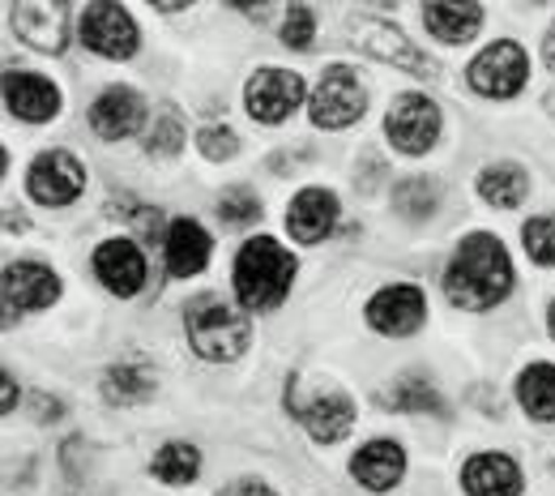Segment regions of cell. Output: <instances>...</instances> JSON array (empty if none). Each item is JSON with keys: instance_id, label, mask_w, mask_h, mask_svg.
I'll list each match as a JSON object with an SVG mask.
<instances>
[{"instance_id": "6da1fadb", "label": "cell", "mask_w": 555, "mask_h": 496, "mask_svg": "<svg viewBox=\"0 0 555 496\" xmlns=\"http://www.w3.org/2000/svg\"><path fill=\"white\" fill-rule=\"evenodd\" d=\"M444 291L457 308H470V313H483L495 308L508 291H513V262H508V249L491 236V231H470L449 270H444Z\"/></svg>"}, {"instance_id": "7a4b0ae2", "label": "cell", "mask_w": 555, "mask_h": 496, "mask_svg": "<svg viewBox=\"0 0 555 496\" xmlns=\"http://www.w3.org/2000/svg\"><path fill=\"white\" fill-rule=\"evenodd\" d=\"M184 330H189V343L202 359L214 364H227L235 355H244L248 339H253V326H248V313L214 291H202L189 300L184 308Z\"/></svg>"}, {"instance_id": "3957f363", "label": "cell", "mask_w": 555, "mask_h": 496, "mask_svg": "<svg viewBox=\"0 0 555 496\" xmlns=\"http://www.w3.org/2000/svg\"><path fill=\"white\" fill-rule=\"evenodd\" d=\"M295 257L270 240V236H253L244 249H240V257H235V291H240V300L248 304V308H278L282 300H286V291L295 283Z\"/></svg>"}, {"instance_id": "277c9868", "label": "cell", "mask_w": 555, "mask_h": 496, "mask_svg": "<svg viewBox=\"0 0 555 496\" xmlns=\"http://www.w3.org/2000/svg\"><path fill=\"white\" fill-rule=\"evenodd\" d=\"M286 411H295L304 420V428L312 432V441H321V445H338L354 428L350 394H343L330 381L321 385V381H308V377H291L286 381Z\"/></svg>"}, {"instance_id": "5b68a950", "label": "cell", "mask_w": 555, "mask_h": 496, "mask_svg": "<svg viewBox=\"0 0 555 496\" xmlns=\"http://www.w3.org/2000/svg\"><path fill=\"white\" fill-rule=\"evenodd\" d=\"M308 107H312V125L317 129H350L367 112V94H363L359 73L350 65H330L321 73Z\"/></svg>"}, {"instance_id": "8992f818", "label": "cell", "mask_w": 555, "mask_h": 496, "mask_svg": "<svg viewBox=\"0 0 555 496\" xmlns=\"http://www.w3.org/2000/svg\"><path fill=\"white\" fill-rule=\"evenodd\" d=\"M77 30H81V43L103 61H129L141 43L133 13L120 4H86Z\"/></svg>"}, {"instance_id": "52a82bcc", "label": "cell", "mask_w": 555, "mask_h": 496, "mask_svg": "<svg viewBox=\"0 0 555 496\" xmlns=\"http://www.w3.org/2000/svg\"><path fill=\"white\" fill-rule=\"evenodd\" d=\"M470 86L487 94V99H513L526 81H530V61L521 52V43L513 39H495L491 48H483L475 61H470Z\"/></svg>"}, {"instance_id": "ba28073f", "label": "cell", "mask_w": 555, "mask_h": 496, "mask_svg": "<svg viewBox=\"0 0 555 496\" xmlns=\"http://www.w3.org/2000/svg\"><path fill=\"white\" fill-rule=\"evenodd\" d=\"M86 189V167L69 150H43L26 171V193L39 206H69Z\"/></svg>"}, {"instance_id": "9c48e42d", "label": "cell", "mask_w": 555, "mask_h": 496, "mask_svg": "<svg viewBox=\"0 0 555 496\" xmlns=\"http://www.w3.org/2000/svg\"><path fill=\"white\" fill-rule=\"evenodd\" d=\"M385 138L402 154H427L440 138V107L427 94H398L385 116Z\"/></svg>"}, {"instance_id": "30bf717a", "label": "cell", "mask_w": 555, "mask_h": 496, "mask_svg": "<svg viewBox=\"0 0 555 496\" xmlns=\"http://www.w3.org/2000/svg\"><path fill=\"white\" fill-rule=\"evenodd\" d=\"M427 321V300L415 283H393L380 287L372 300H367V326L389 334V339H411L423 330Z\"/></svg>"}, {"instance_id": "8fae6325", "label": "cell", "mask_w": 555, "mask_h": 496, "mask_svg": "<svg viewBox=\"0 0 555 496\" xmlns=\"http://www.w3.org/2000/svg\"><path fill=\"white\" fill-rule=\"evenodd\" d=\"M299 103H304V77H299V73L257 69L248 77L244 107H248L253 120H261V125H282Z\"/></svg>"}, {"instance_id": "7c38bea8", "label": "cell", "mask_w": 555, "mask_h": 496, "mask_svg": "<svg viewBox=\"0 0 555 496\" xmlns=\"http://www.w3.org/2000/svg\"><path fill=\"white\" fill-rule=\"evenodd\" d=\"M350 39H354V48H359L363 56H372V61L398 65V69L415 73V77H436V65L418 52L398 26H389V22H359Z\"/></svg>"}, {"instance_id": "4fadbf2b", "label": "cell", "mask_w": 555, "mask_h": 496, "mask_svg": "<svg viewBox=\"0 0 555 496\" xmlns=\"http://www.w3.org/2000/svg\"><path fill=\"white\" fill-rule=\"evenodd\" d=\"M9 22L39 52H65V43H69V4L26 0V4H13L9 9Z\"/></svg>"}, {"instance_id": "5bb4252c", "label": "cell", "mask_w": 555, "mask_h": 496, "mask_svg": "<svg viewBox=\"0 0 555 496\" xmlns=\"http://www.w3.org/2000/svg\"><path fill=\"white\" fill-rule=\"evenodd\" d=\"M4 107L17 120L30 125H48L61 112V86L43 73H4Z\"/></svg>"}, {"instance_id": "9a60e30c", "label": "cell", "mask_w": 555, "mask_h": 496, "mask_svg": "<svg viewBox=\"0 0 555 496\" xmlns=\"http://www.w3.org/2000/svg\"><path fill=\"white\" fill-rule=\"evenodd\" d=\"M94 275H99V283L107 287L112 295L129 300V295H138L141 283H145V257H141L138 244L125 240V236L103 240V244L94 249Z\"/></svg>"}, {"instance_id": "2e32d148", "label": "cell", "mask_w": 555, "mask_h": 496, "mask_svg": "<svg viewBox=\"0 0 555 496\" xmlns=\"http://www.w3.org/2000/svg\"><path fill=\"white\" fill-rule=\"evenodd\" d=\"M0 283H4V304L22 313H39L61 300V279L39 262H9Z\"/></svg>"}, {"instance_id": "e0dca14e", "label": "cell", "mask_w": 555, "mask_h": 496, "mask_svg": "<svg viewBox=\"0 0 555 496\" xmlns=\"http://www.w3.org/2000/svg\"><path fill=\"white\" fill-rule=\"evenodd\" d=\"M145 120V103H141L138 90L129 86H112L94 99L90 107V129L103 138V142H120V138H133Z\"/></svg>"}, {"instance_id": "ac0fdd59", "label": "cell", "mask_w": 555, "mask_h": 496, "mask_svg": "<svg viewBox=\"0 0 555 496\" xmlns=\"http://www.w3.org/2000/svg\"><path fill=\"white\" fill-rule=\"evenodd\" d=\"M334 222H338V198H334L330 189H304V193H295V202L286 206V231H291V240H299V244L325 240V236L334 231Z\"/></svg>"}, {"instance_id": "d6986e66", "label": "cell", "mask_w": 555, "mask_h": 496, "mask_svg": "<svg viewBox=\"0 0 555 496\" xmlns=\"http://www.w3.org/2000/svg\"><path fill=\"white\" fill-rule=\"evenodd\" d=\"M462 488L466 496H521L526 480L508 454H475L462 467Z\"/></svg>"}, {"instance_id": "ffe728a7", "label": "cell", "mask_w": 555, "mask_h": 496, "mask_svg": "<svg viewBox=\"0 0 555 496\" xmlns=\"http://www.w3.org/2000/svg\"><path fill=\"white\" fill-rule=\"evenodd\" d=\"M406 471V454L393 441H367L354 458H350V475L354 484H363L367 493H389Z\"/></svg>"}, {"instance_id": "44dd1931", "label": "cell", "mask_w": 555, "mask_h": 496, "mask_svg": "<svg viewBox=\"0 0 555 496\" xmlns=\"http://www.w3.org/2000/svg\"><path fill=\"white\" fill-rule=\"evenodd\" d=\"M209 231L197 218H176L167 227V270L176 279H193L209 266Z\"/></svg>"}, {"instance_id": "7402d4cb", "label": "cell", "mask_w": 555, "mask_h": 496, "mask_svg": "<svg viewBox=\"0 0 555 496\" xmlns=\"http://www.w3.org/2000/svg\"><path fill=\"white\" fill-rule=\"evenodd\" d=\"M423 26L440 39V43H470L483 26V4L466 0V4H449V0H436V4H423Z\"/></svg>"}, {"instance_id": "603a6c76", "label": "cell", "mask_w": 555, "mask_h": 496, "mask_svg": "<svg viewBox=\"0 0 555 496\" xmlns=\"http://www.w3.org/2000/svg\"><path fill=\"white\" fill-rule=\"evenodd\" d=\"M517 403L530 420H555V364H530L521 377H517Z\"/></svg>"}, {"instance_id": "cb8c5ba5", "label": "cell", "mask_w": 555, "mask_h": 496, "mask_svg": "<svg viewBox=\"0 0 555 496\" xmlns=\"http://www.w3.org/2000/svg\"><path fill=\"white\" fill-rule=\"evenodd\" d=\"M526 189H530V176L517 163H491L483 176H479V198H483L487 206H500V211L521 206Z\"/></svg>"}, {"instance_id": "d4e9b609", "label": "cell", "mask_w": 555, "mask_h": 496, "mask_svg": "<svg viewBox=\"0 0 555 496\" xmlns=\"http://www.w3.org/2000/svg\"><path fill=\"white\" fill-rule=\"evenodd\" d=\"M150 471H154V480H158V484H171V488L193 484V480L202 475V449H197V445H189V441H167V445L154 454Z\"/></svg>"}, {"instance_id": "484cf974", "label": "cell", "mask_w": 555, "mask_h": 496, "mask_svg": "<svg viewBox=\"0 0 555 496\" xmlns=\"http://www.w3.org/2000/svg\"><path fill=\"white\" fill-rule=\"evenodd\" d=\"M154 390H158V381H154V372L141 368V364H116V368H107V377H103V394H107V403L138 407V403H145Z\"/></svg>"}, {"instance_id": "4316f807", "label": "cell", "mask_w": 555, "mask_h": 496, "mask_svg": "<svg viewBox=\"0 0 555 496\" xmlns=\"http://www.w3.org/2000/svg\"><path fill=\"white\" fill-rule=\"evenodd\" d=\"M440 206V185L436 180H402L398 189H393V211L402 214V218H411V222H427L431 214Z\"/></svg>"}, {"instance_id": "83f0119b", "label": "cell", "mask_w": 555, "mask_h": 496, "mask_svg": "<svg viewBox=\"0 0 555 496\" xmlns=\"http://www.w3.org/2000/svg\"><path fill=\"white\" fill-rule=\"evenodd\" d=\"M389 407L393 411H411V416H423V411H431V416H440L444 411V403H440V394L427 385V377H398L393 381V390H389Z\"/></svg>"}, {"instance_id": "f1b7e54d", "label": "cell", "mask_w": 555, "mask_h": 496, "mask_svg": "<svg viewBox=\"0 0 555 496\" xmlns=\"http://www.w3.org/2000/svg\"><path fill=\"white\" fill-rule=\"evenodd\" d=\"M180 145H184V120H180L176 112H163V116L154 120V129L145 133V154H150V158H176Z\"/></svg>"}, {"instance_id": "f546056e", "label": "cell", "mask_w": 555, "mask_h": 496, "mask_svg": "<svg viewBox=\"0 0 555 496\" xmlns=\"http://www.w3.org/2000/svg\"><path fill=\"white\" fill-rule=\"evenodd\" d=\"M521 244L530 253V262L539 266H555V214H539L521 227Z\"/></svg>"}, {"instance_id": "4dcf8cb0", "label": "cell", "mask_w": 555, "mask_h": 496, "mask_svg": "<svg viewBox=\"0 0 555 496\" xmlns=\"http://www.w3.org/2000/svg\"><path fill=\"white\" fill-rule=\"evenodd\" d=\"M312 39H317V13L308 4H291L286 22H282V43L304 52V48H312Z\"/></svg>"}, {"instance_id": "1f68e13d", "label": "cell", "mask_w": 555, "mask_h": 496, "mask_svg": "<svg viewBox=\"0 0 555 496\" xmlns=\"http://www.w3.org/2000/svg\"><path fill=\"white\" fill-rule=\"evenodd\" d=\"M218 218L231 222V227H253V222L261 218V202H257V193H248V189H231V193H222V202H218Z\"/></svg>"}, {"instance_id": "d6a6232c", "label": "cell", "mask_w": 555, "mask_h": 496, "mask_svg": "<svg viewBox=\"0 0 555 496\" xmlns=\"http://www.w3.org/2000/svg\"><path fill=\"white\" fill-rule=\"evenodd\" d=\"M197 145H202V154H206L209 163H227V158L240 150V138H235L227 125H206V129L197 133Z\"/></svg>"}, {"instance_id": "836d02e7", "label": "cell", "mask_w": 555, "mask_h": 496, "mask_svg": "<svg viewBox=\"0 0 555 496\" xmlns=\"http://www.w3.org/2000/svg\"><path fill=\"white\" fill-rule=\"evenodd\" d=\"M218 496H278L270 484H261V480H235V484H227Z\"/></svg>"}, {"instance_id": "e575fe53", "label": "cell", "mask_w": 555, "mask_h": 496, "mask_svg": "<svg viewBox=\"0 0 555 496\" xmlns=\"http://www.w3.org/2000/svg\"><path fill=\"white\" fill-rule=\"evenodd\" d=\"M13 407H17V403H13V377H9V372H4V403H0V411H4V416H9V411H13Z\"/></svg>"}, {"instance_id": "d590c367", "label": "cell", "mask_w": 555, "mask_h": 496, "mask_svg": "<svg viewBox=\"0 0 555 496\" xmlns=\"http://www.w3.org/2000/svg\"><path fill=\"white\" fill-rule=\"evenodd\" d=\"M543 56H547V65L555 69V26L547 30V39H543Z\"/></svg>"}, {"instance_id": "8d00e7d4", "label": "cell", "mask_w": 555, "mask_h": 496, "mask_svg": "<svg viewBox=\"0 0 555 496\" xmlns=\"http://www.w3.org/2000/svg\"><path fill=\"white\" fill-rule=\"evenodd\" d=\"M547 326H552V339H555V304H552V313H547Z\"/></svg>"}]
</instances>
